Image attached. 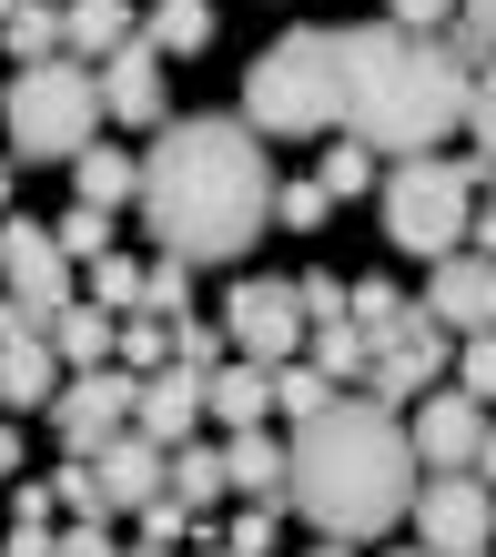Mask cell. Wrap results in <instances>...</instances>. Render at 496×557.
Instances as JSON below:
<instances>
[{"mask_svg":"<svg viewBox=\"0 0 496 557\" xmlns=\"http://www.w3.org/2000/svg\"><path fill=\"white\" fill-rule=\"evenodd\" d=\"M142 223L162 253H183L193 274L203 264H234V253L274 223V152L244 112H193V122H162V143L142 152Z\"/></svg>","mask_w":496,"mask_h":557,"instance_id":"1","label":"cell"},{"mask_svg":"<svg viewBox=\"0 0 496 557\" xmlns=\"http://www.w3.org/2000/svg\"><path fill=\"white\" fill-rule=\"evenodd\" d=\"M416 476L425 467L406 446V416L375 406V396H324L284 436V517H305L314 537H345V547L406 528Z\"/></svg>","mask_w":496,"mask_h":557,"instance_id":"2","label":"cell"},{"mask_svg":"<svg viewBox=\"0 0 496 557\" xmlns=\"http://www.w3.org/2000/svg\"><path fill=\"white\" fill-rule=\"evenodd\" d=\"M335 122L365 152H436L456 122H467V61H456L436 30H335Z\"/></svg>","mask_w":496,"mask_h":557,"instance_id":"3","label":"cell"},{"mask_svg":"<svg viewBox=\"0 0 496 557\" xmlns=\"http://www.w3.org/2000/svg\"><path fill=\"white\" fill-rule=\"evenodd\" d=\"M375 223L406 264H436L476 234V162H446V152H395L375 173Z\"/></svg>","mask_w":496,"mask_h":557,"instance_id":"4","label":"cell"},{"mask_svg":"<svg viewBox=\"0 0 496 557\" xmlns=\"http://www.w3.org/2000/svg\"><path fill=\"white\" fill-rule=\"evenodd\" d=\"M102 82H91V61L51 51V61H21L11 82H0V133H11L21 162H72L82 143H102Z\"/></svg>","mask_w":496,"mask_h":557,"instance_id":"5","label":"cell"},{"mask_svg":"<svg viewBox=\"0 0 496 557\" xmlns=\"http://www.w3.org/2000/svg\"><path fill=\"white\" fill-rule=\"evenodd\" d=\"M244 122L263 143H305L335 122V30H284L244 72Z\"/></svg>","mask_w":496,"mask_h":557,"instance_id":"6","label":"cell"},{"mask_svg":"<svg viewBox=\"0 0 496 557\" xmlns=\"http://www.w3.org/2000/svg\"><path fill=\"white\" fill-rule=\"evenodd\" d=\"M406 507H416V547L425 557H486L496 547V486L476 467H425Z\"/></svg>","mask_w":496,"mask_h":557,"instance_id":"7","label":"cell"},{"mask_svg":"<svg viewBox=\"0 0 496 557\" xmlns=\"http://www.w3.org/2000/svg\"><path fill=\"white\" fill-rule=\"evenodd\" d=\"M132 385H142V375H122V366H82V375H61V396L41 406V416H51V436L72 446V456H102L122 425H132Z\"/></svg>","mask_w":496,"mask_h":557,"instance_id":"8","label":"cell"},{"mask_svg":"<svg viewBox=\"0 0 496 557\" xmlns=\"http://www.w3.org/2000/svg\"><path fill=\"white\" fill-rule=\"evenodd\" d=\"M223 345H234L244 366H284V355H305V305H294V284L284 274L234 284V305H223Z\"/></svg>","mask_w":496,"mask_h":557,"instance_id":"9","label":"cell"},{"mask_svg":"<svg viewBox=\"0 0 496 557\" xmlns=\"http://www.w3.org/2000/svg\"><path fill=\"white\" fill-rule=\"evenodd\" d=\"M446 355H456V335L416 305V314H406V324H395V335L365 355V396H375V406H416L425 385H446Z\"/></svg>","mask_w":496,"mask_h":557,"instance_id":"10","label":"cell"},{"mask_svg":"<svg viewBox=\"0 0 496 557\" xmlns=\"http://www.w3.org/2000/svg\"><path fill=\"white\" fill-rule=\"evenodd\" d=\"M0 294H11V305H41V314L72 305V253L51 244V223L0 213Z\"/></svg>","mask_w":496,"mask_h":557,"instance_id":"11","label":"cell"},{"mask_svg":"<svg viewBox=\"0 0 496 557\" xmlns=\"http://www.w3.org/2000/svg\"><path fill=\"white\" fill-rule=\"evenodd\" d=\"M425 314H436L446 335H486L496 324V253H476V244L436 253V264H425Z\"/></svg>","mask_w":496,"mask_h":557,"instance_id":"12","label":"cell"},{"mask_svg":"<svg viewBox=\"0 0 496 557\" xmlns=\"http://www.w3.org/2000/svg\"><path fill=\"white\" fill-rule=\"evenodd\" d=\"M476 436H486V406L467 396V385H425L416 416H406L416 467H476Z\"/></svg>","mask_w":496,"mask_h":557,"instance_id":"13","label":"cell"},{"mask_svg":"<svg viewBox=\"0 0 496 557\" xmlns=\"http://www.w3.org/2000/svg\"><path fill=\"white\" fill-rule=\"evenodd\" d=\"M193 425H203V375H193V366H152L142 385H132V436L183 446Z\"/></svg>","mask_w":496,"mask_h":557,"instance_id":"14","label":"cell"},{"mask_svg":"<svg viewBox=\"0 0 496 557\" xmlns=\"http://www.w3.org/2000/svg\"><path fill=\"white\" fill-rule=\"evenodd\" d=\"M91 82H102V112L112 122H152V133H162V51L142 41V30H132L112 61H91Z\"/></svg>","mask_w":496,"mask_h":557,"instance_id":"15","label":"cell"},{"mask_svg":"<svg viewBox=\"0 0 496 557\" xmlns=\"http://www.w3.org/2000/svg\"><path fill=\"white\" fill-rule=\"evenodd\" d=\"M91 476H102L112 517H122V507H152V497H162V446H152V436H132V425H122V436H112L102 456H91Z\"/></svg>","mask_w":496,"mask_h":557,"instance_id":"16","label":"cell"},{"mask_svg":"<svg viewBox=\"0 0 496 557\" xmlns=\"http://www.w3.org/2000/svg\"><path fill=\"white\" fill-rule=\"evenodd\" d=\"M223 486L284 507V436H274V425H234V436H223Z\"/></svg>","mask_w":496,"mask_h":557,"instance_id":"17","label":"cell"},{"mask_svg":"<svg viewBox=\"0 0 496 557\" xmlns=\"http://www.w3.org/2000/svg\"><path fill=\"white\" fill-rule=\"evenodd\" d=\"M132 193H142V152H112V143H82V152H72V203L122 213Z\"/></svg>","mask_w":496,"mask_h":557,"instance_id":"18","label":"cell"},{"mask_svg":"<svg viewBox=\"0 0 496 557\" xmlns=\"http://www.w3.org/2000/svg\"><path fill=\"white\" fill-rule=\"evenodd\" d=\"M203 416H223V425H263V416H274V366L223 355V366L203 375Z\"/></svg>","mask_w":496,"mask_h":557,"instance_id":"19","label":"cell"},{"mask_svg":"<svg viewBox=\"0 0 496 557\" xmlns=\"http://www.w3.org/2000/svg\"><path fill=\"white\" fill-rule=\"evenodd\" d=\"M132 30H142L132 0H61V51H72V61H112Z\"/></svg>","mask_w":496,"mask_h":557,"instance_id":"20","label":"cell"},{"mask_svg":"<svg viewBox=\"0 0 496 557\" xmlns=\"http://www.w3.org/2000/svg\"><path fill=\"white\" fill-rule=\"evenodd\" d=\"M51 396H61V355H51V335L0 345V406H51Z\"/></svg>","mask_w":496,"mask_h":557,"instance_id":"21","label":"cell"},{"mask_svg":"<svg viewBox=\"0 0 496 557\" xmlns=\"http://www.w3.org/2000/svg\"><path fill=\"white\" fill-rule=\"evenodd\" d=\"M162 486H173V497L193 507V517H213L223 497H234V486H223V446H162Z\"/></svg>","mask_w":496,"mask_h":557,"instance_id":"22","label":"cell"},{"mask_svg":"<svg viewBox=\"0 0 496 557\" xmlns=\"http://www.w3.org/2000/svg\"><path fill=\"white\" fill-rule=\"evenodd\" d=\"M112 324H122V314H102V305H61V314H51V355H61V375L112 366Z\"/></svg>","mask_w":496,"mask_h":557,"instance_id":"23","label":"cell"},{"mask_svg":"<svg viewBox=\"0 0 496 557\" xmlns=\"http://www.w3.org/2000/svg\"><path fill=\"white\" fill-rule=\"evenodd\" d=\"M142 41L162 51V61H193L213 41V0H152V21H142Z\"/></svg>","mask_w":496,"mask_h":557,"instance_id":"24","label":"cell"},{"mask_svg":"<svg viewBox=\"0 0 496 557\" xmlns=\"http://www.w3.org/2000/svg\"><path fill=\"white\" fill-rule=\"evenodd\" d=\"M112 366H122V375L173 366V314H152V305H142V314H122V324H112Z\"/></svg>","mask_w":496,"mask_h":557,"instance_id":"25","label":"cell"},{"mask_svg":"<svg viewBox=\"0 0 496 557\" xmlns=\"http://www.w3.org/2000/svg\"><path fill=\"white\" fill-rule=\"evenodd\" d=\"M0 51L11 61H51L61 51V0H11V11H0Z\"/></svg>","mask_w":496,"mask_h":557,"instance_id":"26","label":"cell"},{"mask_svg":"<svg viewBox=\"0 0 496 557\" xmlns=\"http://www.w3.org/2000/svg\"><path fill=\"white\" fill-rule=\"evenodd\" d=\"M406 314H416V305H406V284H395V274H365V284H345V324H365V345H385Z\"/></svg>","mask_w":496,"mask_h":557,"instance_id":"27","label":"cell"},{"mask_svg":"<svg viewBox=\"0 0 496 557\" xmlns=\"http://www.w3.org/2000/svg\"><path fill=\"white\" fill-rule=\"evenodd\" d=\"M305 345H314V375H324V385H355V375H365V355H375L365 324H345V314H335V324H305Z\"/></svg>","mask_w":496,"mask_h":557,"instance_id":"28","label":"cell"},{"mask_svg":"<svg viewBox=\"0 0 496 557\" xmlns=\"http://www.w3.org/2000/svg\"><path fill=\"white\" fill-rule=\"evenodd\" d=\"M375 173H385V152H365V143L345 133L335 152H324V173H314V183H324V203H355V193H375Z\"/></svg>","mask_w":496,"mask_h":557,"instance_id":"29","label":"cell"},{"mask_svg":"<svg viewBox=\"0 0 496 557\" xmlns=\"http://www.w3.org/2000/svg\"><path fill=\"white\" fill-rule=\"evenodd\" d=\"M91 305L102 314H142V264L112 244V253H91Z\"/></svg>","mask_w":496,"mask_h":557,"instance_id":"30","label":"cell"},{"mask_svg":"<svg viewBox=\"0 0 496 557\" xmlns=\"http://www.w3.org/2000/svg\"><path fill=\"white\" fill-rule=\"evenodd\" d=\"M446 51L467 61V72H476V61H496V0H456V21H446Z\"/></svg>","mask_w":496,"mask_h":557,"instance_id":"31","label":"cell"},{"mask_svg":"<svg viewBox=\"0 0 496 557\" xmlns=\"http://www.w3.org/2000/svg\"><path fill=\"white\" fill-rule=\"evenodd\" d=\"M51 244L72 253V264H91V253H112V213H91V203H72V213L51 223Z\"/></svg>","mask_w":496,"mask_h":557,"instance_id":"32","label":"cell"},{"mask_svg":"<svg viewBox=\"0 0 496 557\" xmlns=\"http://www.w3.org/2000/svg\"><path fill=\"white\" fill-rule=\"evenodd\" d=\"M51 507H61V517H112V497H102V476H91V456H72V467L51 476Z\"/></svg>","mask_w":496,"mask_h":557,"instance_id":"33","label":"cell"},{"mask_svg":"<svg viewBox=\"0 0 496 557\" xmlns=\"http://www.w3.org/2000/svg\"><path fill=\"white\" fill-rule=\"evenodd\" d=\"M132 517H142V547H193V528H203V517H193V507L173 497V486H162L152 507H132Z\"/></svg>","mask_w":496,"mask_h":557,"instance_id":"34","label":"cell"},{"mask_svg":"<svg viewBox=\"0 0 496 557\" xmlns=\"http://www.w3.org/2000/svg\"><path fill=\"white\" fill-rule=\"evenodd\" d=\"M274 537H284V507H263V497H244V517L223 528V547H234V557H274Z\"/></svg>","mask_w":496,"mask_h":557,"instance_id":"35","label":"cell"},{"mask_svg":"<svg viewBox=\"0 0 496 557\" xmlns=\"http://www.w3.org/2000/svg\"><path fill=\"white\" fill-rule=\"evenodd\" d=\"M223 355H234V345H223V324H193V314H173V366H193V375H213Z\"/></svg>","mask_w":496,"mask_h":557,"instance_id":"36","label":"cell"},{"mask_svg":"<svg viewBox=\"0 0 496 557\" xmlns=\"http://www.w3.org/2000/svg\"><path fill=\"white\" fill-rule=\"evenodd\" d=\"M324 213H335L324 183H274V223H284V234H324Z\"/></svg>","mask_w":496,"mask_h":557,"instance_id":"37","label":"cell"},{"mask_svg":"<svg viewBox=\"0 0 496 557\" xmlns=\"http://www.w3.org/2000/svg\"><path fill=\"white\" fill-rule=\"evenodd\" d=\"M142 305H152V314H183V305H193V264H183V253L142 264Z\"/></svg>","mask_w":496,"mask_h":557,"instance_id":"38","label":"cell"},{"mask_svg":"<svg viewBox=\"0 0 496 557\" xmlns=\"http://www.w3.org/2000/svg\"><path fill=\"white\" fill-rule=\"evenodd\" d=\"M324 396H335V385H324L314 366H294V355H284V366H274V416H314Z\"/></svg>","mask_w":496,"mask_h":557,"instance_id":"39","label":"cell"},{"mask_svg":"<svg viewBox=\"0 0 496 557\" xmlns=\"http://www.w3.org/2000/svg\"><path fill=\"white\" fill-rule=\"evenodd\" d=\"M456 385H467L476 406H496V324H486V335H467V355H456Z\"/></svg>","mask_w":496,"mask_h":557,"instance_id":"40","label":"cell"},{"mask_svg":"<svg viewBox=\"0 0 496 557\" xmlns=\"http://www.w3.org/2000/svg\"><path fill=\"white\" fill-rule=\"evenodd\" d=\"M467 133H476V152H496V61L467 72Z\"/></svg>","mask_w":496,"mask_h":557,"instance_id":"41","label":"cell"},{"mask_svg":"<svg viewBox=\"0 0 496 557\" xmlns=\"http://www.w3.org/2000/svg\"><path fill=\"white\" fill-rule=\"evenodd\" d=\"M294 305H305V324H335V314H345V284L314 264V274H294Z\"/></svg>","mask_w":496,"mask_h":557,"instance_id":"42","label":"cell"},{"mask_svg":"<svg viewBox=\"0 0 496 557\" xmlns=\"http://www.w3.org/2000/svg\"><path fill=\"white\" fill-rule=\"evenodd\" d=\"M51 557H112V517H72V528H51Z\"/></svg>","mask_w":496,"mask_h":557,"instance_id":"43","label":"cell"},{"mask_svg":"<svg viewBox=\"0 0 496 557\" xmlns=\"http://www.w3.org/2000/svg\"><path fill=\"white\" fill-rule=\"evenodd\" d=\"M385 21H395V30H436V41H446L456 0H385Z\"/></svg>","mask_w":496,"mask_h":557,"instance_id":"44","label":"cell"},{"mask_svg":"<svg viewBox=\"0 0 496 557\" xmlns=\"http://www.w3.org/2000/svg\"><path fill=\"white\" fill-rule=\"evenodd\" d=\"M0 557H51V517H11V537H0Z\"/></svg>","mask_w":496,"mask_h":557,"instance_id":"45","label":"cell"},{"mask_svg":"<svg viewBox=\"0 0 496 557\" xmlns=\"http://www.w3.org/2000/svg\"><path fill=\"white\" fill-rule=\"evenodd\" d=\"M21 335H51V314H41V305H11V294H0V345H21Z\"/></svg>","mask_w":496,"mask_h":557,"instance_id":"46","label":"cell"},{"mask_svg":"<svg viewBox=\"0 0 496 557\" xmlns=\"http://www.w3.org/2000/svg\"><path fill=\"white\" fill-rule=\"evenodd\" d=\"M0 476H21V425L0 416Z\"/></svg>","mask_w":496,"mask_h":557,"instance_id":"47","label":"cell"},{"mask_svg":"<svg viewBox=\"0 0 496 557\" xmlns=\"http://www.w3.org/2000/svg\"><path fill=\"white\" fill-rule=\"evenodd\" d=\"M476 476L496 486V425H486V436H476Z\"/></svg>","mask_w":496,"mask_h":557,"instance_id":"48","label":"cell"},{"mask_svg":"<svg viewBox=\"0 0 496 557\" xmlns=\"http://www.w3.org/2000/svg\"><path fill=\"white\" fill-rule=\"evenodd\" d=\"M314 557H355V547H345V537H314Z\"/></svg>","mask_w":496,"mask_h":557,"instance_id":"49","label":"cell"},{"mask_svg":"<svg viewBox=\"0 0 496 557\" xmlns=\"http://www.w3.org/2000/svg\"><path fill=\"white\" fill-rule=\"evenodd\" d=\"M112 557H173V547H112Z\"/></svg>","mask_w":496,"mask_h":557,"instance_id":"50","label":"cell"},{"mask_svg":"<svg viewBox=\"0 0 496 557\" xmlns=\"http://www.w3.org/2000/svg\"><path fill=\"white\" fill-rule=\"evenodd\" d=\"M476 183H496V152H476Z\"/></svg>","mask_w":496,"mask_h":557,"instance_id":"51","label":"cell"},{"mask_svg":"<svg viewBox=\"0 0 496 557\" xmlns=\"http://www.w3.org/2000/svg\"><path fill=\"white\" fill-rule=\"evenodd\" d=\"M0 213H11V162H0Z\"/></svg>","mask_w":496,"mask_h":557,"instance_id":"52","label":"cell"},{"mask_svg":"<svg viewBox=\"0 0 496 557\" xmlns=\"http://www.w3.org/2000/svg\"><path fill=\"white\" fill-rule=\"evenodd\" d=\"M203 557H234V547H223V537H203Z\"/></svg>","mask_w":496,"mask_h":557,"instance_id":"53","label":"cell"},{"mask_svg":"<svg viewBox=\"0 0 496 557\" xmlns=\"http://www.w3.org/2000/svg\"><path fill=\"white\" fill-rule=\"evenodd\" d=\"M406 557H425V547H406Z\"/></svg>","mask_w":496,"mask_h":557,"instance_id":"54","label":"cell"},{"mask_svg":"<svg viewBox=\"0 0 496 557\" xmlns=\"http://www.w3.org/2000/svg\"><path fill=\"white\" fill-rule=\"evenodd\" d=\"M0 11H11V0H0Z\"/></svg>","mask_w":496,"mask_h":557,"instance_id":"55","label":"cell"}]
</instances>
